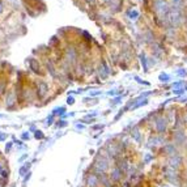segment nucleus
I'll use <instances>...</instances> for the list:
<instances>
[{"instance_id":"14","label":"nucleus","mask_w":187,"mask_h":187,"mask_svg":"<svg viewBox=\"0 0 187 187\" xmlns=\"http://www.w3.org/2000/svg\"><path fill=\"white\" fill-rule=\"evenodd\" d=\"M52 120H54V115L51 114V115H50V118H48L47 122H46V126H51V124H52Z\"/></svg>"},{"instance_id":"6","label":"nucleus","mask_w":187,"mask_h":187,"mask_svg":"<svg viewBox=\"0 0 187 187\" xmlns=\"http://www.w3.org/2000/svg\"><path fill=\"white\" fill-rule=\"evenodd\" d=\"M26 63L29 64V68L34 72V73H37V75H45V72L42 71V67H41V64H39V62L37 60V59H34V58H29L28 60H26Z\"/></svg>"},{"instance_id":"7","label":"nucleus","mask_w":187,"mask_h":187,"mask_svg":"<svg viewBox=\"0 0 187 187\" xmlns=\"http://www.w3.org/2000/svg\"><path fill=\"white\" fill-rule=\"evenodd\" d=\"M37 97L39 98V100H42V98H45V96L48 93V84L46 81H38L37 82Z\"/></svg>"},{"instance_id":"4","label":"nucleus","mask_w":187,"mask_h":187,"mask_svg":"<svg viewBox=\"0 0 187 187\" xmlns=\"http://www.w3.org/2000/svg\"><path fill=\"white\" fill-rule=\"evenodd\" d=\"M161 151H162V153L166 156V158H168V157H173V156L179 155V148L174 144L173 141L166 143V144L161 148Z\"/></svg>"},{"instance_id":"19","label":"nucleus","mask_w":187,"mask_h":187,"mask_svg":"<svg viewBox=\"0 0 187 187\" xmlns=\"http://www.w3.org/2000/svg\"><path fill=\"white\" fill-rule=\"evenodd\" d=\"M160 186H161V187H175V186H173V185H169V183H164V182H162V183H160Z\"/></svg>"},{"instance_id":"15","label":"nucleus","mask_w":187,"mask_h":187,"mask_svg":"<svg viewBox=\"0 0 187 187\" xmlns=\"http://www.w3.org/2000/svg\"><path fill=\"white\" fill-rule=\"evenodd\" d=\"M12 145H13V143H8V144L6 145V152H7V153H8V152L12 149Z\"/></svg>"},{"instance_id":"18","label":"nucleus","mask_w":187,"mask_h":187,"mask_svg":"<svg viewBox=\"0 0 187 187\" xmlns=\"http://www.w3.org/2000/svg\"><path fill=\"white\" fill-rule=\"evenodd\" d=\"M2 177L3 178H8V170H3L2 171Z\"/></svg>"},{"instance_id":"9","label":"nucleus","mask_w":187,"mask_h":187,"mask_svg":"<svg viewBox=\"0 0 187 187\" xmlns=\"http://www.w3.org/2000/svg\"><path fill=\"white\" fill-rule=\"evenodd\" d=\"M29 169H30V164H29V162H26L25 165H24V166H21V168H20V170H18L20 175H21V177H24L25 174H28V173H29Z\"/></svg>"},{"instance_id":"16","label":"nucleus","mask_w":187,"mask_h":187,"mask_svg":"<svg viewBox=\"0 0 187 187\" xmlns=\"http://www.w3.org/2000/svg\"><path fill=\"white\" fill-rule=\"evenodd\" d=\"M7 134H4V132H0V141H3V140H6L7 139Z\"/></svg>"},{"instance_id":"25","label":"nucleus","mask_w":187,"mask_h":187,"mask_svg":"<svg viewBox=\"0 0 187 187\" xmlns=\"http://www.w3.org/2000/svg\"><path fill=\"white\" fill-rule=\"evenodd\" d=\"M185 120H186V123H187V116H186V119H185Z\"/></svg>"},{"instance_id":"24","label":"nucleus","mask_w":187,"mask_h":187,"mask_svg":"<svg viewBox=\"0 0 187 187\" xmlns=\"http://www.w3.org/2000/svg\"><path fill=\"white\" fill-rule=\"evenodd\" d=\"M2 171H3V166H0V174H2Z\"/></svg>"},{"instance_id":"11","label":"nucleus","mask_w":187,"mask_h":187,"mask_svg":"<svg viewBox=\"0 0 187 187\" xmlns=\"http://www.w3.org/2000/svg\"><path fill=\"white\" fill-rule=\"evenodd\" d=\"M151 161H153V155L152 153H145L143 157V164H149Z\"/></svg>"},{"instance_id":"1","label":"nucleus","mask_w":187,"mask_h":187,"mask_svg":"<svg viewBox=\"0 0 187 187\" xmlns=\"http://www.w3.org/2000/svg\"><path fill=\"white\" fill-rule=\"evenodd\" d=\"M109 177H110V181L113 182L114 185H119L120 182L126 178V173L123 171L119 166H116V165H114L113 168L110 169V171H109Z\"/></svg>"},{"instance_id":"8","label":"nucleus","mask_w":187,"mask_h":187,"mask_svg":"<svg viewBox=\"0 0 187 187\" xmlns=\"http://www.w3.org/2000/svg\"><path fill=\"white\" fill-rule=\"evenodd\" d=\"M130 136H131L132 140H135L137 143V144H140V143L143 141V132H140V130L137 128V127H135V128L131 130Z\"/></svg>"},{"instance_id":"26","label":"nucleus","mask_w":187,"mask_h":187,"mask_svg":"<svg viewBox=\"0 0 187 187\" xmlns=\"http://www.w3.org/2000/svg\"><path fill=\"white\" fill-rule=\"evenodd\" d=\"M81 187H82V186H81Z\"/></svg>"},{"instance_id":"21","label":"nucleus","mask_w":187,"mask_h":187,"mask_svg":"<svg viewBox=\"0 0 187 187\" xmlns=\"http://www.w3.org/2000/svg\"><path fill=\"white\" fill-rule=\"evenodd\" d=\"M76 128H77V130H84L85 126H84V124H78V123H77V124H76Z\"/></svg>"},{"instance_id":"3","label":"nucleus","mask_w":187,"mask_h":187,"mask_svg":"<svg viewBox=\"0 0 187 187\" xmlns=\"http://www.w3.org/2000/svg\"><path fill=\"white\" fill-rule=\"evenodd\" d=\"M183 156L182 155H177V156H173V157H168L166 158V166L170 169H174V170H181L182 169V166H183Z\"/></svg>"},{"instance_id":"20","label":"nucleus","mask_w":187,"mask_h":187,"mask_svg":"<svg viewBox=\"0 0 187 187\" xmlns=\"http://www.w3.org/2000/svg\"><path fill=\"white\" fill-rule=\"evenodd\" d=\"M67 102L70 103V105H73V102H75V100H73V97H68V100H67Z\"/></svg>"},{"instance_id":"13","label":"nucleus","mask_w":187,"mask_h":187,"mask_svg":"<svg viewBox=\"0 0 187 187\" xmlns=\"http://www.w3.org/2000/svg\"><path fill=\"white\" fill-rule=\"evenodd\" d=\"M56 126L62 128V127H66V126H67V122H64V120H59V122L56 123Z\"/></svg>"},{"instance_id":"5","label":"nucleus","mask_w":187,"mask_h":187,"mask_svg":"<svg viewBox=\"0 0 187 187\" xmlns=\"http://www.w3.org/2000/svg\"><path fill=\"white\" fill-rule=\"evenodd\" d=\"M85 183L88 187H101L100 175H97L93 173V171H90V173L85 177Z\"/></svg>"},{"instance_id":"23","label":"nucleus","mask_w":187,"mask_h":187,"mask_svg":"<svg viewBox=\"0 0 187 187\" xmlns=\"http://www.w3.org/2000/svg\"><path fill=\"white\" fill-rule=\"evenodd\" d=\"M3 11H4V4H3L2 0H0V13H2Z\"/></svg>"},{"instance_id":"12","label":"nucleus","mask_w":187,"mask_h":187,"mask_svg":"<svg viewBox=\"0 0 187 187\" xmlns=\"http://www.w3.org/2000/svg\"><path fill=\"white\" fill-rule=\"evenodd\" d=\"M34 137H36V139H39V140H42V139H45V135H43V132H42V131L37 130L36 132H34Z\"/></svg>"},{"instance_id":"17","label":"nucleus","mask_w":187,"mask_h":187,"mask_svg":"<svg viewBox=\"0 0 187 187\" xmlns=\"http://www.w3.org/2000/svg\"><path fill=\"white\" fill-rule=\"evenodd\" d=\"M21 137H22L24 140H26V139L29 140V137H30V136H29V132H28V134H26V132H24V134H22V136H21Z\"/></svg>"},{"instance_id":"22","label":"nucleus","mask_w":187,"mask_h":187,"mask_svg":"<svg viewBox=\"0 0 187 187\" xmlns=\"http://www.w3.org/2000/svg\"><path fill=\"white\" fill-rule=\"evenodd\" d=\"M30 174H32V173L29 171V173L25 175V178H24V182H28V181H29V178H30Z\"/></svg>"},{"instance_id":"10","label":"nucleus","mask_w":187,"mask_h":187,"mask_svg":"<svg viewBox=\"0 0 187 187\" xmlns=\"http://www.w3.org/2000/svg\"><path fill=\"white\" fill-rule=\"evenodd\" d=\"M6 92H7V80L6 78H2L0 80V96Z\"/></svg>"},{"instance_id":"2","label":"nucleus","mask_w":187,"mask_h":187,"mask_svg":"<svg viewBox=\"0 0 187 187\" xmlns=\"http://www.w3.org/2000/svg\"><path fill=\"white\" fill-rule=\"evenodd\" d=\"M168 126H169V120L164 116H157L155 119V131L157 135L164 136L168 132Z\"/></svg>"}]
</instances>
